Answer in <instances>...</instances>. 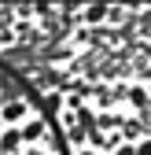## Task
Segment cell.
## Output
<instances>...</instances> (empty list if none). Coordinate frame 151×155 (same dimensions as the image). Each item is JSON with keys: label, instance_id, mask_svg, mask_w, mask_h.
<instances>
[{"label": "cell", "instance_id": "obj_1", "mask_svg": "<svg viewBox=\"0 0 151 155\" xmlns=\"http://www.w3.org/2000/svg\"><path fill=\"white\" fill-rule=\"evenodd\" d=\"M0 155H70V140L44 96L4 59H0Z\"/></svg>", "mask_w": 151, "mask_h": 155}]
</instances>
